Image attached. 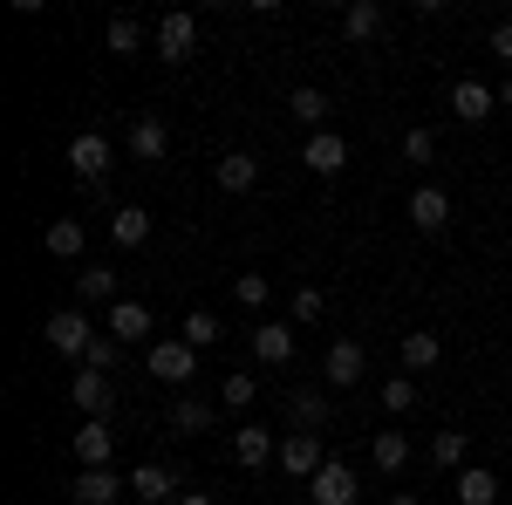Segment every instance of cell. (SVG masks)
Instances as JSON below:
<instances>
[{
    "instance_id": "10",
    "label": "cell",
    "mask_w": 512,
    "mask_h": 505,
    "mask_svg": "<svg viewBox=\"0 0 512 505\" xmlns=\"http://www.w3.org/2000/svg\"><path fill=\"white\" fill-rule=\"evenodd\" d=\"M110 451H117L110 424H103V417H82V430H76V465L82 471H110Z\"/></svg>"
},
{
    "instance_id": "11",
    "label": "cell",
    "mask_w": 512,
    "mask_h": 505,
    "mask_svg": "<svg viewBox=\"0 0 512 505\" xmlns=\"http://www.w3.org/2000/svg\"><path fill=\"white\" fill-rule=\"evenodd\" d=\"M492 103H499V89H485L478 76L451 82V117H458V123H485V117H492Z\"/></svg>"
},
{
    "instance_id": "2",
    "label": "cell",
    "mask_w": 512,
    "mask_h": 505,
    "mask_svg": "<svg viewBox=\"0 0 512 505\" xmlns=\"http://www.w3.org/2000/svg\"><path fill=\"white\" fill-rule=\"evenodd\" d=\"M144 369H151L158 383L185 389L198 376V349H192V342H178V335H171V342H151V349H144Z\"/></svg>"
},
{
    "instance_id": "20",
    "label": "cell",
    "mask_w": 512,
    "mask_h": 505,
    "mask_svg": "<svg viewBox=\"0 0 512 505\" xmlns=\"http://www.w3.org/2000/svg\"><path fill=\"white\" fill-rule=\"evenodd\" d=\"M164 151H171V130H164L158 117L130 123V157H137V164H164Z\"/></svg>"
},
{
    "instance_id": "33",
    "label": "cell",
    "mask_w": 512,
    "mask_h": 505,
    "mask_svg": "<svg viewBox=\"0 0 512 505\" xmlns=\"http://www.w3.org/2000/svg\"><path fill=\"white\" fill-rule=\"evenodd\" d=\"M287 410H294V430H321V424H328V403H321L315 389H294Z\"/></svg>"
},
{
    "instance_id": "16",
    "label": "cell",
    "mask_w": 512,
    "mask_h": 505,
    "mask_svg": "<svg viewBox=\"0 0 512 505\" xmlns=\"http://www.w3.org/2000/svg\"><path fill=\"white\" fill-rule=\"evenodd\" d=\"M321 376H328V383H362V376H369V355H362V342H349V335H342V342H335V349H328V362H321Z\"/></svg>"
},
{
    "instance_id": "14",
    "label": "cell",
    "mask_w": 512,
    "mask_h": 505,
    "mask_svg": "<svg viewBox=\"0 0 512 505\" xmlns=\"http://www.w3.org/2000/svg\"><path fill=\"white\" fill-rule=\"evenodd\" d=\"M76 505H117V499H130V478H117V471H76Z\"/></svg>"
},
{
    "instance_id": "41",
    "label": "cell",
    "mask_w": 512,
    "mask_h": 505,
    "mask_svg": "<svg viewBox=\"0 0 512 505\" xmlns=\"http://www.w3.org/2000/svg\"><path fill=\"white\" fill-rule=\"evenodd\" d=\"M390 505H424V499H417V492H396V499Z\"/></svg>"
},
{
    "instance_id": "8",
    "label": "cell",
    "mask_w": 512,
    "mask_h": 505,
    "mask_svg": "<svg viewBox=\"0 0 512 505\" xmlns=\"http://www.w3.org/2000/svg\"><path fill=\"white\" fill-rule=\"evenodd\" d=\"M410 226H417V233H444V226H451V192H444V185H417V192H410Z\"/></svg>"
},
{
    "instance_id": "6",
    "label": "cell",
    "mask_w": 512,
    "mask_h": 505,
    "mask_svg": "<svg viewBox=\"0 0 512 505\" xmlns=\"http://www.w3.org/2000/svg\"><path fill=\"white\" fill-rule=\"evenodd\" d=\"M69 403H76L82 417H110V403H117V383H110L103 369H82L76 383H69Z\"/></svg>"
},
{
    "instance_id": "5",
    "label": "cell",
    "mask_w": 512,
    "mask_h": 505,
    "mask_svg": "<svg viewBox=\"0 0 512 505\" xmlns=\"http://www.w3.org/2000/svg\"><path fill=\"white\" fill-rule=\"evenodd\" d=\"M158 62H185V55H198V21L192 14H185V7H178V14H164L158 21Z\"/></svg>"
},
{
    "instance_id": "23",
    "label": "cell",
    "mask_w": 512,
    "mask_h": 505,
    "mask_svg": "<svg viewBox=\"0 0 512 505\" xmlns=\"http://www.w3.org/2000/svg\"><path fill=\"white\" fill-rule=\"evenodd\" d=\"M212 178H219L226 192H253V185H260V157L253 151H226L219 164H212Z\"/></svg>"
},
{
    "instance_id": "25",
    "label": "cell",
    "mask_w": 512,
    "mask_h": 505,
    "mask_svg": "<svg viewBox=\"0 0 512 505\" xmlns=\"http://www.w3.org/2000/svg\"><path fill=\"white\" fill-rule=\"evenodd\" d=\"M369 465L396 478V471L410 465V437H403V430H376V437H369Z\"/></svg>"
},
{
    "instance_id": "32",
    "label": "cell",
    "mask_w": 512,
    "mask_h": 505,
    "mask_svg": "<svg viewBox=\"0 0 512 505\" xmlns=\"http://www.w3.org/2000/svg\"><path fill=\"white\" fill-rule=\"evenodd\" d=\"M431 465L465 471V430H437V437H431Z\"/></svg>"
},
{
    "instance_id": "36",
    "label": "cell",
    "mask_w": 512,
    "mask_h": 505,
    "mask_svg": "<svg viewBox=\"0 0 512 505\" xmlns=\"http://www.w3.org/2000/svg\"><path fill=\"white\" fill-rule=\"evenodd\" d=\"M117 362H123V342H117V335H96V342H89V355H82V369H103V376H110Z\"/></svg>"
},
{
    "instance_id": "1",
    "label": "cell",
    "mask_w": 512,
    "mask_h": 505,
    "mask_svg": "<svg viewBox=\"0 0 512 505\" xmlns=\"http://www.w3.org/2000/svg\"><path fill=\"white\" fill-rule=\"evenodd\" d=\"M110 164H117V151H110V137H103V130H76V137H69V171H76L89 192H103Z\"/></svg>"
},
{
    "instance_id": "7",
    "label": "cell",
    "mask_w": 512,
    "mask_h": 505,
    "mask_svg": "<svg viewBox=\"0 0 512 505\" xmlns=\"http://www.w3.org/2000/svg\"><path fill=\"white\" fill-rule=\"evenodd\" d=\"M355 492H362V485H355V471L335 465V458L308 478V499H315V505H355Z\"/></svg>"
},
{
    "instance_id": "12",
    "label": "cell",
    "mask_w": 512,
    "mask_h": 505,
    "mask_svg": "<svg viewBox=\"0 0 512 505\" xmlns=\"http://www.w3.org/2000/svg\"><path fill=\"white\" fill-rule=\"evenodd\" d=\"M301 164H308L315 178H335V171L349 164V144H342L335 130H308V144H301Z\"/></svg>"
},
{
    "instance_id": "24",
    "label": "cell",
    "mask_w": 512,
    "mask_h": 505,
    "mask_svg": "<svg viewBox=\"0 0 512 505\" xmlns=\"http://www.w3.org/2000/svg\"><path fill=\"white\" fill-rule=\"evenodd\" d=\"M110 239L117 246H151V212L144 205H110Z\"/></svg>"
},
{
    "instance_id": "35",
    "label": "cell",
    "mask_w": 512,
    "mask_h": 505,
    "mask_svg": "<svg viewBox=\"0 0 512 505\" xmlns=\"http://www.w3.org/2000/svg\"><path fill=\"white\" fill-rule=\"evenodd\" d=\"M233 294H239V308H267V301H274V280H267V273H239Z\"/></svg>"
},
{
    "instance_id": "26",
    "label": "cell",
    "mask_w": 512,
    "mask_h": 505,
    "mask_svg": "<svg viewBox=\"0 0 512 505\" xmlns=\"http://www.w3.org/2000/svg\"><path fill=\"white\" fill-rule=\"evenodd\" d=\"M212 410H219L212 396H178V403H171V430H185V437H192V430H212Z\"/></svg>"
},
{
    "instance_id": "4",
    "label": "cell",
    "mask_w": 512,
    "mask_h": 505,
    "mask_svg": "<svg viewBox=\"0 0 512 505\" xmlns=\"http://www.w3.org/2000/svg\"><path fill=\"white\" fill-rule=\"evenodd\" d=\"M321 465H328V451H321L315 430H287V437H280V471H287V478H315Z\"/></svg>"
},
{
    "instance_id": "37",
    "label": "cell",
    "mask_w": 512,
    "mask_h": 505,
    "mask_svg": "<svg viewBox=\"0 0 512 505\" xmlns=\"http://www.w3.org/2000/svg\"><path fill=\"white\" fill-rule=\"evenodd\" d=\"M321 308H328L321 287H294V321H321Z\"/></svg>"
},
{
    "instance_id": "39",
    "label": "cell",
    "mask_w": 512,
    "mask_h": 505,
    "mask_svg": "<svg viewBox=\"0 0 512 505\" xmlns=\"http://www.w3.org/2000/svg\"><path fill=\"white\" fill-rule=\"evenodd\" d=\"M485 48H492V55H499V62H512V21H499V28H492V35H485Z\"/></svg>"
},
{
    "instance_id": "18",
    "label": "cell",
    "mask_w": 512,
    "mask_h": 505,
    "mask_svg": "<svg viewBox=\"0 0 512 505\" xmlns=\"http://www.w3.org/2000/svg\"><path fill=\"white\" fill-rule=\"evenodd\" d=\"M437 362H444V342H437L431 328H410L403 335V376H431Z\"/></svg>"
},
{
    "instance_id": "17",
    "label": "cell",
    "mask_w": 512,
    "mask_h": 505,
    "mask_svg": "<svg viewBox=\"0 0 512 505\" xmlns=\"http://www.w3.org/2000/svg\"><path fill=\"white\" fill-rule=\"evenodd\" d=\"M82 246H89V226L82 219H48L41 226V253H55V260H82Z\"/></svg>"
},
{
    "instance_id": "22",
    "label": "cell",
    "mask_w": 512,
    "mask_h": 505,
    "mask_svg": "<svg viewBox=\"0 0 512 505\" xmlns=\"http://www.w3.org/2000/svg\"><path fill=\"white\" fill-rule=\"evenodd\" d=\"M76 308H117V273L110 267H89V273H76Z\"/></svg>"
},
{
    "instance_id": "42",
    "label": "cell",
    "mask_w": 512,
    "mask_h": 505,
    "mask_svg": "<svg viewBox=\"0 0 512 505\" xmlns=\"http://www.w3.org/2000/svg\"><path fill=\"white\" fill-rule=\"evenodd\" d=\"M499 103H512V76H506V82H499Z\"/></svg>"
},
{
    "instance_id": "38",
    "label": "cell",
    "mask_w": 512,
    "mask_h": 505,
    "mask_svg": "<svg viewBox=\"0 0 512 505\" xmlns=\"http://www.w3.org/2000/svg\"><path fill=\"white\" fill-rule=\"evenodd\" d=\"M403 151L417 157V164H431V157H437V137L424 130V123H417V130H403Z\"/></svg>"
},
{
    "instance_id": "21",
    "label": "cell",
    "mask_w": 512,
    "mask_h": 505,
    "mask_svg": "<svg viewBox=\"0 0 512 505\" xmlns=\"http://www.w3.org/2000/svg\"><path fill=\"white\" fill-rule=\"evenodd\" d=\"M451 492H458V505H499V471L465 465L458 478H451Z\"/></svg>"
},
{
    "instance_id": "15",
    "label": "cell",
    "mask_w": 512,
    "mask_h": 505,
    "mask_svg": "<svg viewBox=\"0 0 512 505\" xmlns=\"http://www.w3.org/2000/svg\"><path fill=\"white\" fill-rule=\"evenodd\" d=\"M130 499H144V505H178V471L171 465H137L130 471Z\"/></svg>"
},
{
    "instance_id": "40",
    "label": "cell",
    "mask_w": 512,
    "mask_h": 505,
    "mask_svg": "<svg viewBox=\"0 0 512 505\" xmlns=\"http://www.w3.org/2000/svg\"><path fill=\"white\" fill-rule=\"evenodd\" d=\"M178 505H219L212 492H178Z\"/></svg>"
},
{
    "instance_id": "30",
    "label": "cell",
    "mask_w": 512,
    "mask_h": 505,
    "mask_svg": "<svg viewBox=\"0 0 512 505\" xmlns=\"http://www.w3.org/2000/svg\"><path fill=\"white\" fill-rule=\"evenodd\" d=\"M376 396H383V410H390V417H403V410H417V396H424V389H417V376H390Z\"/></svg>"
},
{
    "instance_id": "19",
    "label": "cell",
    "mask_w": 512,
    "mask_h": 505,
    "mask_svg": "<svg viewBox=\"0 0 512 505\" xmlns=\"http://www.w3.org/2000/svg\"><path fill=\"white\" fill-rule=\"evenodd\" d=\"M267 458H280V444H274V437H267V430H260V424H239V430H233V465L260 471V465H267Z\"/></svg>"
},
{
    "instance_id": "9",
    "label": "cell",
    "mask_w": 512,
    "mask_h": 505,
    "mask_svg": "<svg viewBox=\"0 0 512 505\" xmlns=\"http://www.w3.org/2000/svg\"><path fill=\"white\" fill-rule=\"evenodd\" d=\"M253 362L287 369V362H294V321H260V328H253Z\"/></svg>"
},
{
    "instance_id": "28",
    "label": "cell",
    "mask_w": 512,
    "mask_h": 505,
    "mask_svg": "<svg viewBox=\"0 0 512 505\" xmlns=\"http://www.w3.org/2000/svg\"><path fill=\"white\" fill-rule=\"evenodd\" d=\"M178 342H192V349L205 355L212 342H219V314H212V308H192L185 321H178Z\"/></svg>"
},
{
    "instance_id": "3",
    "label": "cell",
    "mask_w": 512,
    "mask_h": 505,
    "mask_svg": "<svg viewBox=\"0 0 512 505\" xmlns=\"http://www.w3.org/2000/svg\"><path fill=\"white\" fill-rule=\"evenodd\" d=\"M41 328H48V349L55 355H89V342H96V321L82 308H55Z\"/></svg>"
},
{
    "instance_id": "31",
    "label": "cell",
    "mask_w": 512,
    "mask_h": 505,
    "mask_svg": "<svg viewBox=\"0 0 512 505\" xmlns=\"http://www.w3.org/2000/svg\"><path fill=\"white\" fill-rule=\"evenodd\" d=\"M103 41H110V55H137V48H144V21H137V14H117Z\"/></svg>"
},
{
    "instance_id": "34",
    "label": "cell",
    "mask_w": 512,
    "mask_h": 505,
    "mask_svg": "<svg viewBox=\"0 0 512 505\" xmlns=\"http://www.w3.org/2000/svg\"><path fill=\"white\" fill-rule=\"evenodd\" d=\"M253 396H260V383H253L246 369H233V376H219V403H226V410H246Z\"/></svg>"
},
{
    "instance_id": "27",
    "label": "cell",
    "mask_w": 512,
    "mask_h": 505,
    "mask_svg": "<svg viewBox=\"0 0 512 505\" xmlns=\"http://www.w3.org/2000/svg\"><path fill=\"white\" fill-rule=\"evenodd\" d=\"M376 28H383V7H376V0H349V7H342V35L349 41H369Z\"/></svg>"
},
{
    "instance_id": "13",
    "label": "cell",
    "mask_w": 512,
    "mask_h": 505,
    "mask_svg": "<svg viewBox=\"0 0 512 505\" xmlns=\"http://www.w3.org/2000/svg\"><path fill=\"white\" fill-rule=\"evenodd\" d=\"M103 335H117L123 349H130V342H151V308H144V301H117V308L103 314Z\"/></svg>"
},
{
    "instance_id": "29",
    "label": "cell",
    "mask_w": 512,
    "mask_h": 505,
    "mask_svg": "<svg viewBox=\"0 0 512 505\" xmlns=\"http://www.w3.org/2000/svg\"><path fill=\"white\" fill-rule=\"evenodd\" d=\"M287 117L308 123V130H321V117H328V96H321V89H294V96H287Z\"/></svg>"
}]
</instances>
